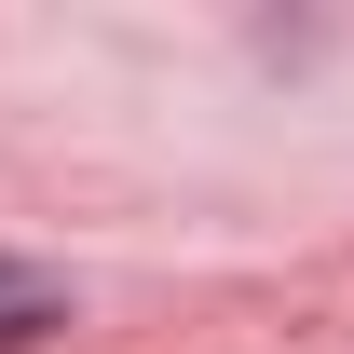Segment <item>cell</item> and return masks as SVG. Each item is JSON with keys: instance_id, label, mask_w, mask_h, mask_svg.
Returning a JSON list of instances; mask_svg holds the SVG:
<instances>
[{"instance_id": "cell-1", "label": "cell", "mask_w": 354, "mask_h": 354, "mask_svg": "<svg viewBox=\"0 0 354 354\" xmlns=\"http://www.w3.org/2000/svg\"><path fill=\"white\" fill-rule=\"evenodd\" d=\"M55 313H68V300H55V272H28V259H0V354H14V341H41Z\"/></svg>"}]
</instances>
